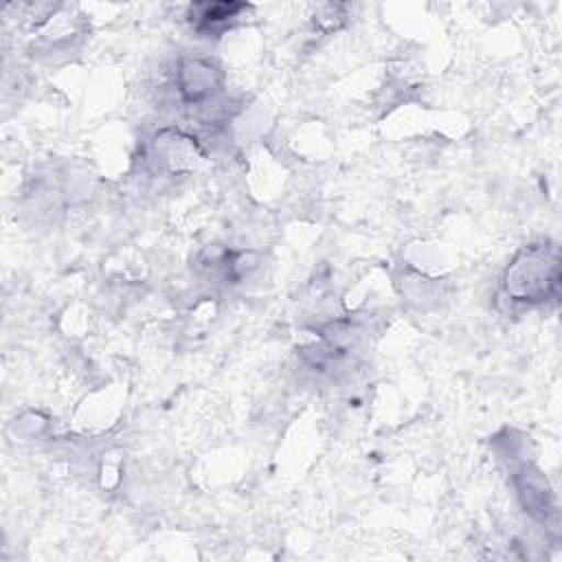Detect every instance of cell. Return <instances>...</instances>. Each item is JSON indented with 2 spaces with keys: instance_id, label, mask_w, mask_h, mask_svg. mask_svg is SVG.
<instances>
[{
  "instance_id": "obj_4",
  "label": "cell",
  "mask_w": 562,
  "mask_h": 562,
  "mask_svg": "<svg viewBox=\"0 0 562 562\" xmlns=\"http://www.w3.org/2000/svg\"><path fill=\"white\" fill-rule=\"evenodd\" d=\"M248 11V4L241 2H202L191 7V24L202 35H217L226 31L241 13Z\"/></svg>"
},
{
  "instance_id": "obj_3",
  "label": "cell",
  "mask_w": 562,
  "mask_h": 562,
  "mask_svg": "<svg viewBox=\"0 0 562 562\" xmlns=\"http://www.w3.org/2000/svg\"><path fill=\"white\" fill-rule=\"evenodd\" d=\"M514 476H516L518 498H520L525 512H529L533 518L547 522L549 516L555 514V505H553V494L547 485L544 474L538 468L525 463L518 468V472Z\"/></svg>"
},
{
  "instance_id": "obj_1",
  "label": "cell",
  "mask_w": 562,
  "mask_h": 562,
  "mask_svg": "<svg viewBox=\"0 0 562 562\" xmlns=\"http://www.w3.org/2000/svg\"><path fill=\"white\" fill-rule=\"evenodd\" d=\"M560 252L555 244L540 241L525 246L507 266L505 294L514 303L540 305L558 294Z\"/></svg>"
},
{
  "instance_id": "obj_2",
  "label": "cell",
  "mask_w": 562,
  "mask_h": 562,
  "mask_svg": "<svg viewBox=\"0 0 562 562\" xmlns=\"http://www.w3.org/2000/svg\"><path fill=\"white\" fill-rule=\"evenodd\" d=\"M176 88L184 105L206 110L224 90L220 66L206 57H184L176 70Z\"/></svg>"
}]
</instances>
